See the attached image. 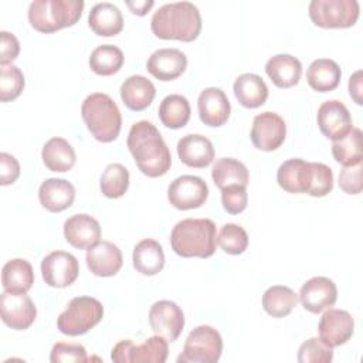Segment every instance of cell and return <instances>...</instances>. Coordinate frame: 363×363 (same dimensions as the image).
I'll use <instances>...</instances> for the list:
<instances>
[{
	"instance_id": "6da1fadb",
	"label": "cell",
	"mask_w": 363,
	"mask_h": 363,
	"mask_svg": "<svg viewBox=\"0 0 363 363\" xmlns=\"http://www.w3.org/2000/svg\"><path fill=\"white\" fill-rule=\"evenodd\" d=\"M126 145L136 166L147 177H160L169 172L172 166L170 150L152 122H135L128 133Z\"/></svg>"
},
{
	"instance_id": "7a4b0ae2",
	"label": "cell",
	"mask_w": 363,
	"mask_h": 363,
	"mask_svg": "<svg viewBox=\"0 0 363 363\" xmlns=\"http://www.w3.org/2000/svg\"><path fill=\"white\" fill-rule=\"evenodd\" d=\"M150 28L162 40L190 43L201 31V16L199 9L190 1L166 3L153 13Z\"/></svg>"
},
{
	"instance_id": "3957f363",
	"label": "cell",
	"mask_w": 363,
	"mask_h": 363,
	"mask_svg": "<svg viewBox=\"0 0 363 363\" xmlns=\"http://www.w3.org/2000/svg\"><path fill=\"white\" fill-rule=\"evenodd\" d=\"M172 250L184 258H208L217 245L216 224L210 218H184L170 234Z\"/></svg>"
},
{
	"instance_id": "277c9868",
	"label": "cell",
	"mask_w": 363,
	"mask_h": 363,
	"mask_svg": "<svg viewBox=\"0 0 363 363\" xmlns=\"http://www.w3.org/2000/svg\"><path fill=\"white\" fill-rule=\"evenodd\" d=\"M81 115L88 130L96 140L108 143L119 136L122 115L109 95L102 92L88 95L82 102Z\"/></svg>"
},
{
	"instance_id": "5b68a950",
	"label": "cell",
	"mask_w": 363,
	"mask_h": 363,
	"mask_svg": "<svg viewBox=\"0 0 363 363\" xmlns=\"http://www.w3.org/2000/svg\"><path fill=\"white\" fill-rule=\"evenodd\" d=\"M84 6L82 0H34L28 7V21L40 33H54L74 26Z\"/></svg>"
},
{
	"instance_id": "8992f818",
	"label": "cell",
	"mask_w": 363,
	"mask_h": 363,
	"mask_svg": "<svg viewBox=\"0 0 363 363\" xmlns=\"http://www.w3.org/2000/svg\"><path fill=\"white\" fill-rule=\"evenodd\" d=\"M104 316L102 303L92 296L72 298L67 309L58 316L57 328L67 336H79L91 330Z\"/></svg>"
},
{
	"instance_id": "52a82bcc",
	"label": "cell",
	"mask_w": 363,
	"mask_h": 363,
	"mask_svg": "<svg viewBox=\"0 0 363 363\" xmlns=\"http://www.w3.org/2000/svg\"><path fill=\"white\" fill-rule=\"evenodd\" d=\"M308 13L318 27L347 28L357 21L360 6L356 0H312Z\"/></svg>"
},
{
	"instance_id": "ba28073f",
	"label": "cell",
	"mask_w": 363,
	"mask_h": 363,
	"mask_svg": "<svg viewBox=\"0 0 363 363\" xmlns=\"http://www.w3.org/2000/svg\"><path fill=\"white\" fill-rule=\"evenodd\" d=\"M223 352V339L217 329L208 325H200L194 328L183 347V353L177 362L193 363H216Z\"/></svg>"
},
{
	"instance_id": "9c48e42d",
	"label": "cell",
	"mask_w": 363,
	"mask_h": 363,
	"mask_svg": "<svg viewBox=\"0 0 363 363\" xmlns=\"http://www.w3.org/2000/svg\"><path fill=\"white\" fill-rule=\"evenodd\" d=\"M167 340L159 335L147 337L142 345H135L130 339L118 342L111 353L116 363H164L167 359Z\"/></svg>"
},
{
	"instance_id": "30bf717a",
	"label": "cell",
	"mask_w": 363,
	"mask_h": 363,
	"mask_svg": "<svg viewBox=\"0 0 363 363\" xmlns=\"http://www.w3.org/2000/svg\"><path fill=\"white\" fill-rule=\"evenodd\" d=\"M1 320L14 330L30 328L37 316V308L27 292L3 291L0 295Z\"/></svg>"
},
{
	"instance_id": "8fae6325",
	"label": "cell",
	"mask_w": 363,
	"mask_h": 363,
	"mask_svg": "<svg viewBox=\"0 0 363 363\" xmlns=\"http://www.w3.org/2000/svg\"><path fill=\"white\" fill-rule=\"evenodd\" d=\"M208 197L207 183L193 174H183L176 177L169 189L167 199L177 210H193L201 207Z\"/></svg>"
},
{
	"instance_id": "7c38bea8",
	"label": "cell",
	"mask_w": 363,
	"mask_h": 363,
	"mask_svg": "<svg viewBox=\"0 0 363 363\" xmlns=\"http://www.w3.org/2000/svg\"><path fill=\"white\" fill-rule=\"evenodd\" d=\"M285 136L286 123L278 113L265 111L254 118L250 138L257 149L262 152H272L284 143Z\"/></svg>"
},
{
	"instance_id": "4fadbf2b",
	"label": "cell",
	"mask_w": 363,
	"mask_h": 363,
	"mask_svg": "<svg viewBox=\"0 0 363 363\" xmlns=\"http://www.w3.org/2000/svg\"><path fill=\"white\" fill-rule=\"evenodd\" d=\"M78 259L71 252L52 251L41 261V275L48 286H69L78 278Z\"/></svg>"
},
{
	"instance_id": "5bb4252c",
	"label": "cell",
	"mask_w": 363,
	"mask_h": 363,
	"mask_svg": "<svg viewBox=\"0 0 363 363\" xmlns=\"http://www.w3.org/2000/svg\"><path fill=\"white\" fill-rule=\"evenodd\" d=\"M149 323L156 335L174 342L184 328V313L176 302L162 299L150 306Z\"/></svg>"
},
{
	"instance_id": "9a60e30c",
	"label": "cell",
	"mask_w": 363,
	"mask_h": 363,
	"mask_svg": "<svg viewBox=\"0 0 363 363\" xmlns=\"http://www.w3.org/2000/svg\"><path fill=\"white\" fill-rule=\"evenodd\" d=\"M316 121L320 132L332 140L345 138L353 129L349 109L337 99L325 101L318 109Z\"/></svg>"
},
{
	"instance_id": "2e32d148",
	"label": "cell",
	"mask_w": 363,
	"mask_h": 363,
	"mask_svg": "<svg viewBox=\"0 0 363 363\" xmlns=\"http://www.w3.org/2000/svg\"><path fill=\"white\" fill-rule=\"evenodd\" d=\"M319 337L330 347L345 345L353 335L354 320L347 311L328 308L320 316Z\"/></svg>"
},
{
	"instance_id": "e0dca14e",
	"label": "cell",
	"mask_w": 363,
	"mask_h": 363,
	"mask_svg": "<svg viewBox=\"0 0 363 363\" xmlns=\"http://www.w3.org/2000/svg\"><path fill=\"white\" fill-rule=\"evenodd\" d=\"M337 299L336 284L326 277H313L308 279L299 291L302 306L311 313H320L335 305Z\"/></svg>"
},
{
	"instance_id": "ac0fdd59",
	"label": "cell",
	"mask_w": 363,
	"mask_h": 363,
	"mask_svg": "<svg viewBox=\"0 0 363 363\" xmlns=\"http://www.w3.org/2000/svg\"><path fill=\"white\" fill-rule=\"evenodd\" d=\"M197 109L201 122L211 128L223 126L231 112L230 101L221 88H204L197 99Z\"/></svg>"
},
{
	"instance_id": "d6986e66",
	"label": "cell",
	"mask_w": 363,
	"mask_h": 363,
	"mask_svg": "<svg viewBox=\"0 0 363 363\" xmlns=\"http://www.w3.org/2000/svg\"><path fill=\"white\" fill-rule=\"evenodd\" d=\"M187 67V57L177 48H159L146 61V69L159 81L179 78Z\"/></svg>"
},
{
	"instance_id": "ffe728a7",
	"label": "cell",
	"mask_w": 363,
	"mask_h": 363,
	"mask_svg": "<svg viewBox=\"0 0 363 363\" xmlns=\"http://www.w3.org/2000/svg\"><path fill=\"white\" fill-rule=\"evenodd\" d=\"M67 242L78 250H89L101 238V225L89 214H74L64 223Z\"/></svg>"
},
{
	"instance_id": "44dd1931",
	"label": "cell",
	"mask_w": 363,
	"mask_h": 363,
	"mask_svg": "<svg viewBox=\"0 0 363 363\" xmlns=\"http://www.w3.org/2000/svg\"><path fill=\"white\" fill-rule=\"evenodd\" d=\"M86 267L96 277H113L123 264V257L118 245L111 241H98L86 250Z\"/></svg>"
},
{
	"instance_id": "7402d4cb",
	"label": "cell",
	"mask_w": 363,
	"mask_h": 363,
	"mask_svg": "<svg viewBox=\"0 0 363 363\" xmlns=\"http://www.w3.org/2000/svg\"><path fill=\"white\" fill-rule=\"evenodd\" d=\"M177 155L186 166L201 169L213 162L214 147L208 138L199 133H189L177 142Z\"/></svg>"
},
{
	"instance_id": "603a6c76",
	"label": "cell",
	"mask_w": 363,
	"mask_h": 363,
	"mask_svg": "<svg viewBox=\"0 0 363 363\" xmlns=\"http://www.w3.org/2000/svg\"><path fill=\"white\" fill-rule=\"evenodd\" d=\"M38 199L45 210L51 213H60L72 206L75 199V189L72 183L65 179L50 177L41 183L38 189Z\"/></svg>"
},
{
	"instance_id": "cb8c5ba5",
	"label": "cell",
	"mask_w": 363,
	"mask_h": 363,
	"mask_svg": "<svg viewBox=\"0 0 363 363\" xmlns=\"http://www.w3.org/2000/svg\"><path fill=\"white\" fill-rule=\"evenodd\" d=\"M311 162H306L299 157L288 159L278 167L277 182L281 189L288 193L299 194L308 193L311 184Z\"/></svg>"
},
{
	"instance_id": "d4e9b609",
	"label": "cell",
	"mask_w": 363,
	"mask_h": 363,
	"mask_svg": "<svg viewBox=\"0 0 363 363\" xmlns=\"http://www.w3.org/2000/svg\"><path fill=\"white\" fill-rule=\"evenodd\" d=\"M156 88L143 75H130L121 85V98L130 111H143L153 102Z\"/></svg>"
},
{
	"instance_id": "484cf974",
	"label": "cell",
	"mask_w": 363,
	"mask_h": 363,
	"mask_svg": "<svg viewBox=\"0 0 363 363\" xmlns=\"http://www.w3.org/2000/svg\"><path fill=\"white\" fill-rule=\"evenodd\" d=\"M265 72L278 88H291L301 79L302 64L291 54H277L267 61Z\"/></svg>"
},
{
	"instance_id": "4316f807",
	"label": "cell",
	"mask_w": 363,
	"mask_h": 363,
	"mask_svg": "<svg viewBox=\"0 0 363 363\" xmlns=\"http://www.w3.org/2000/svg\"><path fill=\"white\" fill-rule=\"evenodd\" d=\"M88 24L95 34L102 37H112L122 31L123 16L113 3L102 1L96 3L91 9Z\"/></svg>"
},
{
	"instance_id": "83f0119b",
	"label": "cell",
	"mask_w": 363,
	"mask_h": 363,
	"mask_svg": "<svg viewBox=\"0 0 363 363\" xmlns=\"http://www.w3.org/2000/svg\"><path fill=\"white\" fill-rule=\"evenodd\" d=\"M234 95L237 101L250 109L258 108L265 104L268 98V86L264 79L251 72H245L237 77L233 85Z\"/></svg>"
},
{
	"instance_id": "f1b7e54d",
	"label": "cell",
	"mask_w": 363,
	"mask_h": 363,
	"mask_svg": "<svg viewBox=\"0 0 363 363\" xmlns=\"http://www.w3.org/2000/svg\"><path fill=\"white\" fill-rule=\"evenodd\" d=\"M132 261L135 269L142 275H156L164 267L163 247L153 238H145L135 245Z\"/></svg>"
},
{
	"instance_id": "f546056e",
	"label": "cell",
	"mask_w": 363,
	"mask_h": 363,
	"mask_svg": "<svg viewBox=\"0 0 363 363\" xmlns=\"http://www.w3.org/2000/svg\"><path fill=\"white\" fill-rule=\"evenodd\" d=\"M41 157L51 172L64 173L74 167L77 155L74 147L64 138H51L45 142L41 150Z\"/></svg>"
},
{
	"instance_id": "4dcf8cb0",
	"label": "cell",
	"mask_w": 363,
	"mask_h": 363,
	"mask_svg": "<svg viewBox=\"0 0 363 363\" xmlns=\"http://www.w3.org/2000/svg\"><path fill=\"white\" fill-rule=\"evenodd\" d=\"M340 77V67L329 58H318L312 61L306 69V81L309 86L318 92L333 91L339 85Z\"/></svg>"
},
{
	"instance_id": "1f68e13d",
	"label": "cell",
	"mask_w": 363,
	"mask_h": 363,
	"mask_svg": "<svg viewBox=\"0 0 363 363\" xmlns=\"http://www.w3.org/2000/svg\"><path fill=\"white\" fill-rule=\"evenodd\" d=\"M34 284V271L24 258H14L4 264L1 269V285L4 291L27 292Z\"/></svg>"
},
{
	"instance_id": "d6a6232c",
	"label": "cell",
	"mask_w": 363,
	"mask_h": 363,
	"mask_svg": "<svg viewBox=\"0 0 363 363\" xmlns=\"http://www.w3.org/2000/svg\"><path fill=\"white\" fill-rule=\"evenodd\" d=\"M211 177L214 184L220 190L233 184H240L247 187L250 182V173L245 164L233 157H221L216 160L211 169Z\"/></svg>"
},
{
	"instance_id": "836d02e7",
	"label": "cell",
	"mask_w": 363,
	"mask_h": 363,
	"mask_svg": "<svg viewBox=\"0 0 363 363\" xmlns=\"http://www.w3.org/2000/svg\"><path fill=\"white\" fill-rule=\"evenodd\" d=\"M191 109L187 98L179 94L164 96L159 105L160 122L170 129H180L187 125Z\"/></svg>"
},
{
	"instance_id": "e575fe53",
	"label": "cell",
	"mask_w": 363,
	"mask_h": 363,
	"mask_svg": "<svg viewBox=\"0 0 363 363\" xmlns=\"http://www.w3.org/2000/svg\"><path fill=\"white\" fill-rule=\"evenodd\" d=\"M298 303V295L285 285H272L262 295V308L272 318L288 316Z\"/></svg>"
},
{
	"instance_id": "d590c367",
	"label": "cell",
	"mask_w": 363,
	"mask_h": 363,
	"mask_svg": "<svg viewBox=\"0 0 363 363\" xmlns=\"http://www.w3.org/2000/svg\"><path fill=\"white\" fill-rule=\"evenodd\" d=\"M125 57L119 47L112 44L98 45L89 57L91 69L102 77L116 74L123 65Z\"/></svg>"
},
{
	"instance_id": "8d00e7d4",
	"label": "cell",
	"mask_w": 363,
	"mask_h": 363,
	"mask_svg": "<svg viewBox=\"0 0 363 363\" xmlns=\"http://www.w3.org/2000/svg\"><path fill=\"white\" fill-rule=\"evenodd\" d=\"M332 155L343 167L362 163V130L359 128H353L345 138L333 140Z\"/></svg>"
},
{
	"instance_id": "74e56055",
	"label": "cell",
	"mask_w": 363,
	"mask_h": 363,
	"mask_svg": "<svg viewBox=\"0 0 363 363\" xmlns=\"http://www.w3.org/2000/svg\"><path fill=\"white\" fill-rule=\"evenodd\" d=\"M101 191L108 199L122 197L129 187V172L121 163H111L105 167L101 183Z\"/></svg>"
},
{
	"instance_id": "f35d334b",
	"label": "cell",
	"mask_w": 363,
	"mask_h": 363,
	"mask_svg": "<svg viewBox=\"0 0 363 363\" xmlns=\"http://www.w3.org/2000/svg\"><path fill=\"white\" fill-rule=\"evenodd\" d=\"M217 244L227 254H231V255L242 254L248 247L247 231L238 224L227 223L221 227L217 235Z\"/></svg>"
},
{
	"instance_id": "ab89813d",
	"label": "cell",
	"mask_w": 363,
	"mask_h": 363,
	"mask_svg": "<svg viewBox=\"0 0 363 363\" xmlns=\"http://www.w3.org/2000/svg\"><path fill=\"white\" fill-rule=\"evenodd\" d=\"M0 67V101L9 102L16 99L23 92L24 75L21 69L13 64Z\"/></svg>"
},
{
	"instance_id": "60d3db41",
	"label": "cell",
	"mask_w": 363,
	"mask_h": 363,
	"mask_svg": "<svg viewBox=\"0 0 363 363\" xmlns=\"http://www.w3.org/2000/svg\"><path fill=\"white\" fill-rule=\"evenodd\" d=\"M333 359V347L328 346L320 337L305 340L298 350L299 363H330Z\"/></svg>"
},
{
	"instance_id": "b9f144b4",
	"label": "cell",
	"mask_w": 363,
	"mask_h": 363,
	"mask_svg": "<svg viewBox=\"0 0 363 363\" xmlns=\"http://www.w3.org/2000/svg\"><path fill=\"white\" fill-rule=\"evenodd\" d=\"M312 176L311 184L308 189L309 196L312 197H323L329 194L333 189V172L332 169L320 162H311Z\"/></svg>"
},
{
	"instance_id": "7bdbcfd3",
	"label": "cell",
	"mask_w": 363,
	"mask_h": 363,
	"mask_svg": "<svg viewBox=\"0 0 363 363\" xmlns=\"http://www.w3.org/2000/svg\"><path fill=\"white\" fill-rule=\"evenodd\" d=\"M88 360L86 350L79 343L57 342L50 353L51 363H84Z\"/></svg>"
},
{
	"instance_id": "ee69618b",
	"label": "cell",
	"mask_w": 363,
	"mask_h": 363,
	"mask_svg": "<svg viewBox=\"0 0 363 363\" xmlns=\"http://www.w3.org/2000/svg\"><path fill=\"white\" fill-rule=\"evenodd\" d=\"M221 203L227 213L240 214L245 210L248 203V194L245 186L233 184L221 189Z\"/></svg>"
},
{
	"instance_id": "f6af8a7d",
	"label": "cell",
	"mask_w": 363,
	"mask_h": 363,
	"mask_svg": "<svg viewBox=\"0 0 363 363\" xmlns=\"http://www.w3.org/2000/svg\"><path fill=\"white\" fill-rule=\"evenodd\" d=\"M339 187L347 194H359L362 191V163L340 170Z\"/></svg>"
},
{
	"instance_id": "bcb514c9",
	"label": "cell",
	"mask_w": 363,
	"mask_h": 363,
	"mask_svg": "<svg viewBox=\"0 0 363 363\" xmlns=\"http://www.w3.org/2000/svg\"><path fill=\"white\" fill-rule=\"evenodd\" d=\"M20 176V163L18 160L6 152L0 153V184L9 186L13 184Z\"/></svg>"
},
{
	"instance_id": "7dc6e473",
	"label": "cell",
	"mask_w": 363,
	"mask_h": 363,
	"mask_svg": "<svg viewBox=\"0 0 363 363\" xmlns=\"http://www.w3.org/2000/svg\"><path fill=\"white\" fill-rule=\"evenodd\" d=\"M20 52V43L17 37L9 31L0 33V65L11 64Z\"/></svg>"
},
{
	"instance_id": "c3c4849f",
	"label": "cell",
	"mask_w": 363,
	"mask_h": 363,
	"mask_svg": "<svg viewBox=\"0 0 363 363\" xmlns=\"http://www.w3.org/2000/svg\"><path fill=\"white\" fill-rule=\"evenodd\" d=\"M362 92H363V86H362V69H357V71H356L354 74H352V77L349 78V94H350L352 99H353L357 105H362V104H363Z\"/></svg>"
},
{
	"instance_id": "681fc988",
	"label": "cell",
	"mask_w": 363,
	"mask_h": 363,
	"mask_svg": "<svg viewBox=\"0 0 363 363\" xmlns=\"http://www.w3.org/2000/svg\"><path fill=\"white\" fill-rule=\"evenodd\" d=\"M125 4L129 7V10L136 16H145L155 4L153 0H136V1H125Z\"/></svg>"
}]
</instances>
